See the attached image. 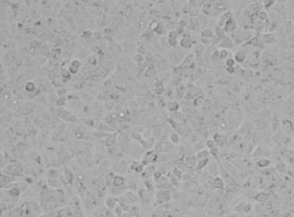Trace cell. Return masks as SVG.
I'll use <instances>...</instances> for the list:
<instances>
[{
  "instance_id": "cell-23",
  "label": "cell",
  "mask_w": 294,
  "mask_h": 217,
  "mask_svg": "<svg viewBox=\"0 0 294 217\" xmlns=\"http://www.w3.org/2000/svg\"><path fill=\"white\" fill-rule=\"evenodd\" d=\"M264 27H265V24H264L263 22H261L260 20L257 19V20H256V21L254 22L253 28H254L255 31H257V32H260V31H262V30L264 29Z\"/></svg>"
},
{
  "instance_id": "cell-33",
  "label": "cell",
  "mask_w": 294,
  "mask_h": 217,
  "mask_svg": "<svg viewBox=\"0 0 294 217\" xmlns=\"http://www.w3.org/2000/svg\"><path fill=\"white\" fill-rule=\"evenodd\" d=\"M275 3H276V1H274V0H266V1H263L262 4L265 8H270L271 6H275Z\"/></svg>"
},
{
  "instance_id": "cell-43",
  "label": "cell",
  "mask_w": 294,
  "mask_h": 217,
  "mask_svg": "<svg viewBox=\"0 0 294 217\" xmlns=\"http://www.w3.org/2000/svg\"><path fill=\"white\" fill-rule=\"evenodd\" d=\"M210 40H209V39H207V38L201 37V42L203 43V45H208L209 43H210Z\"/></svg>"
},
{
  "instance_id": "cell-10",
  "label": "cell",
  "mask_w": 294,
  "mask_h": 217,
  "mask_svg": "<svg viewBox=\"0 0 294 217\" xmlns=\"http://www.w3.org/2000/svg\"><path fill=\"white\" fill-rule=\"evenodd\" d=\"M224 186H225V182L220 177H216L212 180V187L215 189H222L224 188Z\"/></svg>"
},
{
  "instance_id": "cell-39",
  "label": "cell",
  "mask_w": 294,
  "mask_h": 217,
  "mask_svg": "<svg viewBox=\"0 0 294 217\" xmlns=\"http://www.w3.org/2000/svg\"><path fill=\"white\" fill-rule=\"evenodd\" d=\"M209 152H210V154H211V155H213V156H214V157H217V155H218V154H219V148H218L217 146H215V147L210 149Z\"/></svg>"
},
{
  "instance_id": "cell-8",
  "label": "cell",
  "mask_w": 294,
  "mask_h": 217,
  "mask_svg": "<svg viewBox=\"0 0 294 217\" xmlns=\"http://www.w3.org/2000/svg\"><path fill=\"white\" fill-rule=\"evenodd\" d=\"M80 67H81V61L78 60V59H74V60L71 61V63L69 65L68 70L72 75H75L79 71Z\"/></svg>"
},
{
  "instance_id": "cell-37",
  "label": "cell",
  "mask_w": 294,
  "mask_h": 217,
  "mask_svg": "<svg viewBox=\"0 0 294 217\" xmlns=\"http://www.w3.org/2000/svg\"><path fill=\"white\" fill-rule=\"evenodd\" d=\"M134 59H135V62H137V64H142L144 60V55L142 54H137V56L134 57Z\"/></svg>"
},
{
  "instance_id": "cell-21",
  "label": "cell",
  "mask_w": 294,
  "mask_h": 217,
  "mask_svg": "<svg viewBox=\"0 0 294 217\" xmlns=\"http://www.w3.org/2000/svg\"><path fill=\"white\" fill-rule=\"evenodd\" d=\"M255 199H256V201H257L258 203H265V202L267 200V196H266V194H265V193H264V192H260V193H258V194L256 195Z\"/></svg>"
},
{
  "instance_id": "cell-29",
  "label": "cell",
  "mask_w": 294,
  "mask_h": 217,
  "mask_svg": "<svg viewBox=\"0 0 294 217\" xmlns=\"http://www.w3.org/2000/svg\"><path fill=\"white\" fill-rule=\"evenodd\" d=\"M235 64H236V61L234 60L233 57H228L227 59H226V61H225V65H226V67H227V68L235 67Z\"/></svg>"
},
{
  "instance_id": "cell-7",
  "label": "cell",
  "mask_w": 294,
  "mask_h": 217,
  "mask_svg": "<svg viewBox=\"0 0 294 217\" xmlns=\"http://www.w3.org/2000/svg\"><path fill=\"white\" fill-rule=\"evenodd\" d=\"M179 45H180V47H182L184 49H190L194 45V40L190 37L185 36V37L181 38V40H179Z\"/></svg>"
},
{
  "instance_id": "cell-19",
  "label": "cell",
  "mask_w": 294,
  "mask_h": 217,
  "mask_svg": "<svg viewBox=\"0 0 294 217\" xmlns=\"http://www.w3.org/2000/svg\"><path fill=\"white\" fill-rule=\"evenodd\" d=\"M208 164H209V158L198 160L197 162H196V168H197V170H203V168H206Z\"/></svg>"
},
{
  "instance_id": "cell-18",
  "label": "cell",
  "mask_w": 294,
  "mask_h": 217,
  "mask_svg": "<svg viewBox=\"0 0 294 217\" xmlns=\"http://www.w3.org/2000/svg\"><path fill=\"white\" fill-rule=\"evenodd\" d=\"M270 160L267 158H260L257 161V165L259 168H266L270 165Z\"/></svg>"
},
{
  "instance_id": "cell-5",
  "label": "cell",
  "mask_w": 294,
  "mask_h": 217,
  "mask_svg": "<svg viewBox=\"0 0 294 217\" xmlns=\"http://www.w3.org/2000/svg\"><path fill=\"white\" fill-rule=\"evenodd\" d=\"M156 198H157V201L159 202L160 204H162V203L167 202L170 199V194L168 191L161 190V191H159L157 193Z\"/></svg>"
},
{
  "instance_id": "cell-30",
  "label": "cell",
  "mask_w": 294,
  "mask_h": 217,
  "mask_svg": "<svg viewBox=\"0 0 294 217\" xmlns=\"http://www.w3.org/2000/svg\"><path fill=\"white\" fill-rule=\"evenodd\" d=\"M135 173H138V174H142V173L144 171V165H143L141 162H139L137 167H135L134 170Z\"/></svg>"
},
{
  "instance_id": "cell-44",
  "label": "cell",
  "mask_w": 294,
  "mask_h": 217,
  "mask_svg": "<svg viewBox=\"0 0 294 217\" xmlns=\"http://www.w3.org/2000/svg\"><path fill=\"white\" fill-rule=\"evenodd\" d=\"M284 217H294V215H292V214H290V213H287Z\"/></svg>"
},
{
  "instance_id": "cell-40",
  "label": "cell",
  "mask_w": 294,
  "mask_h": 217,
  "mask_svg": "<svg viewBox=\"0 0 294 217\" xmlns=\"http://www.w3.org/2000/svg\"><path fill=\"white\" fill-rule=\"evenodd\" d=\"M9 194L12 197H17L20 195V190L18 188H12L9 190Z\"/></svg>"
},
{
  "instance_id": "cell-12",
  "label": "cell",
  "mask_w": 294,
  "mask_h": 217,
  "mask_svg": "<svg viewBox=\"0 0 294 217\" xmlns=\"http://www.w3.org/2000/svg\"><path fill=\"white\" fill-rule=\"evenodd\" d=\"M105 203H106V206L109 209H114L119 205L118 199L114 197H108Z\"/></svg>"
},
{
  "instance_id": "cell-34",
  "label": "cell",
  "mask_w": 294,
  "mask_h": 217,
  "mask_svg": "<svg viewBox=\"0 0 294 217\" xmlns=\"http://www.w3.org/2000/svg\"><path fill=\"white\" fill-rule=\"evenodd\" d=\"M71 75H72V74L69 72L68 69H63V70L61 71V76H62L63 78H65V79H70Z\"/></svg>"
},
{
  "instance_id": "cell-42",
  "label": "cell",
  "mask_w": 294,
  "mask_h": 217,
  "mask_svg": "<svg viewBox=\"0 0 294 217\" xmlns=\"http://www.w3.org/2000/svg\"><path fill=\"white\" fill-rule=\"evenodd\" d=\"M226 71H227L228 74L230 75H233L236 71V68L235 67H231V68H226Z\"/></svg>"
},
{
  "instance_id": "cell-9",
  "label": "cell",
  "mask_w": 294,
  "mask_h": 217,
  "mask_svg": "<svg viewBox=\"0 0 294 217\" xmlns=\"http://www.w3.org/2000/svg\"><path fill=\"white\" fill-rule=\"evenodd\" d=\"M231 39L233 40V41L235 43H243L244 41V32L240 31V30H237L236 32H234L232 33V37Z\"/></svg>"
},
{
  "instance_id": "cell-13",
  "label": "cell",
  "mask_w": 294,
  "mask_h": 217,
  "mask_svg": "<svg viewBox=\"0 0 294 217\" xmlns=\"http://www.w3.org/2000/svg\"><path fill=\"white\" fill-rule=\"evenodd\" d=\"M167 108L170 112H176L179 110V103L176 101H170L167 104Z\"/></svg>"
},
{
  "instance_id": "cell-35",
  "label": "cell",
  "mask_w": 294,
  "mask_h": 217,
  "mask_svg": "<svg viewBox=\"0 0 294 217\" xmlns=\"http://www.w3.org/2000/svg\"><path fill=\"white\" fill-rule=\"evenodd\" d=\"M252 211V205L251 203H246L245 206H244V213L247 214H249Z\"/></svg>"
},
{
  "instance_id": "cell-32",
  "label": "cell",
  "mask_w": 294,
  "mask_h": 217,
  "mask_svg": "<svg viewBox=\"0 0 294 217\" xmlns=\"http://www.w3.org/2000/svg\"><path fill=\"white\" fill-rule=\"evenodd\" d=\"M206 147L210 150V149L215 147V146H216V144H215V142H214V140H213V138H209V139L206 140Z\"/></svg>"
},
{
  "instance_id": "cell-25",
  "label": "cell",
  "mask_w": 294,
  "mask_h": 217,
  "mask_svg": "<svg viewBox=\"0 0 294 217\" xmlns=\"http://www.w3.org/2000/svg\"><path fill=\"white\" fill-rule=\"evenodd\" d=\"M24 89L28 93H32V92L35 91L36 86H35V84H34L33 82H27L26 84H25V86H24Z\"/></svg>"
},
{
  "instance_id": "cell-14",
  "label": "cell",
  "mask_w": 294,
  "mask_h": 217,
  "mask_svg": "<svg viewBox=\"0 0 294 217\" xmlns=\"http://www.w3.org/2000/svg\"><path fill=\"white\" fill-rule=\"evenodd\" d=\"M209 155H210V152L208 150H201V151H199L196 153V158L198 161V160H202V159L209 158Z\"/></svg>"
},
{
  "instance_id": "cell-3",
  "label": "cell",
  "mask_w": 294,
  "mask_h": 217,
  "mask_svg": "<svg viewBox=\"0 0 294 217\" xmlns=\"http://www.w3.org/2000/svg\"><path fill=\"white\" fill-rule=\"evenodd\" d=\"M219 46L221 47V49L224 50H231L234 47V41L230 36H225L222 40H220Z\"/></svg>"
},
{
  "instance_id": "cell-38",
  "label": "cell",
  "mask_w": 294,
  "mask_h": 217,
  "mask_svg": "<svg viewBox=\"0 0 294 217\" xmlns=\"http://www.w3.org/2000/svg\"><path fill=\"white\" fill-rule=\"evenodd\" d=\"M172 172H173V175L178 180V179H180V178H181V176H182V172H181V170H179L178 168H175L173 170H172Z\"/></svg>"
},
{
  "instance_id": "cell-11",
  "label": "cell",
  "mask_w": 294,
  "mask_h": 217,
  "mask_svg": "<svg viewBox=\"0 0 294 217\" xmlns=\"http://www.w3.org/2000/svg\"><path fill=\"white\" fill-rule=\"evenodd\" d=\"M234 60L236 61V63L241 64L246 60V53L243 50H238L234 53V57H233Z\"/></svg>"
},
{
  "instance_id": "cell-31",
  "label": "cell",
  "mask_w": 294,
  "mask_h": 217,
  "mask_svg": "<svg viewBox=\"0 0 294 217\" xmlns=\"http://www.w3.org/2000/svg\"><path fill=\"white\" fill-rule=\"evenodd\" d=\"M246 203L245 202H240L235 207H234V211L237 212V213H241L244 211V206H245Z\"/></svg>"
},
{
  "instance_id": "cell-26",
  "label": "cell",
  "mask_w": 294,
  "mask_h": 217,
  "mask_svg": "<svg viewBox=\"0 0 294 217\" xmlns=\"http://www.w3.org/2000/svg\"><path fill=\"white\" fill-rule=\"evenodd\" d=\"M179 37L178 33L176 32V30H173V31H170L168 33V39L167 40H178V38Z\"/></svg>"
},
{
  "instance_id": "cell-28",
  "label": "cell",
  "mask_w": 294,
  "mask_h": 217,
  "mask_svg": "<svg viewBox=\"0 0 294 217\" xmlns=\"http://www.w3.org/2000/svg\"><path fill=\"white\" fill-rule=\"evenodd\" d=\"M228 55H229V53H228V50H227L221 49V50H219V58H220L221 60H223V59H225V58H228Z\"/></svg>"
},
{
  "instance_id": "cell-41",
  "label": "cell",
  "mask_w": 294,
  "mask_h": 217,
  "mask_svg": "<svg viewBox=\"0 0 294 217\" xmlns=\"http://www.w3.org/2000/svg\"><path fill=\"white\" fill-rule=\"evenodd\" d=\"M65 102V99L64 97H59L57 100V105L58 106H63Z\"/></svg>"
},
{
  "instance_id": "cell-16",
  "label": "cell",
  "mask_w": 294,
  "mask_h": 217,
  "mask_svg": "<svg viewBox=\"0 0 294 217\" xmlns=\"http://www.w3.org/2000/svg\"><path fill=\"white\" fill-rule=\"evenodd\" d=\"M213 31H214V35H215V37H217L219 40H222V39L226 36V32H224V29L221 28V27H219L218 25L215 27V29H214Z\"/></svg>"
},
{
  "instance_id": "cell-1",
  "label": "cell",
  "mask_w": 294,
  "mask_h": 217,
  "mask_svg": "<svg viewBox=\"0 0 294 217\" xmlns=\"http://www.w3.org/2000/svg\"><path fill=\"white\" fill-rule=\"evenodd\" d=\"M158 157H159V154H158V153L155 150H149L144 155L141 163L144 166H148L152 163H154L155 162H157Z\"/></svg>"
},
{
  "instance_id": "cell-2",
  "label": "cell",
  "mask_w": 294,
  "mask_h": 217,
  "mask_svg": "<svg viewBox=\"0 0 294 217\" xmlns=\"http://www.w3.org/2000/svg\"><path fill=\"white\" fill-rule=\"evenodd\" d=\"M224 32L226 33H233L234 32H236L238 30V24H237V22L235 20V18L233 17V15L227 21L225 26L223 27Z\"/></svg>"
},
{
  "instance_id": "cell-15",
  "label": "cell",
  "mask_w": 294,
  "mask_h": 217,
  "mask_svg": "<svg viewBox=\"0 0 294 217\" xmlns=\"http://www.w3.org/2000/svg\"><path fill=\"white\" fill-rule=\"evenodd\" d=\"M214 31L208 28V29H206V30H203L202 32H201V37H203V38H207L209 40H212L213 37H214Z\"/></svg>"
},
{
  "instance_id": "cell-4",
  "label": "cell",
  "mask_w": 294,
  "mask_h": 217,
  "mask_svg": "<svg viewBox=\"0 0 294 217\" xmlns=\"http://www.w3.org/2000/svg\"><path fill=\"white\" fill-rule=\"evenodd\" d=\"M282 127L285 133L290 134V133L293 132V130H294V123L292 122L291 119L285 118L282 120Z\"/></svg>"
},
{
  "instance_id": "cell-27",
  "label": "cell",
  "mask_w": 294,
  "mask_h": 217,
  "mask_svg": "<svg viewBox=\"0 0 294 217\" xmlns=\"http://www.w3.org/2000/svg\"><path fill=\"white\" fill-rule=\"evenodd\" d=\"M257 18H258V20H260L261 22H263V23H264V22H265V21L268 20V14H267V13L265 11L262 10V11L258 12Z\"/></svg>"
},
{
  "instance_id": "cell-6",
  "label": "cell",
  "mask_w": 294,
  "mask_h": 217,
  "mask_svg": "<svg viewBox=\"0 0 294 217\" xmlns=\"http://www.w3.org/2000/svg\"><path fill=\"white\" fill-rule=\"evenodd\" d=\"M231 16H232V14H231V13L230 11H226V12L222 13V14H221V16L219 17L218 24H217V25H218L219 27L223 28V27L225 26L226 23H227V21H228Z\"/></svg>"
},
{
  "instance_id": "cell-22",
  "label": "cell",
  "mask_w": 294,
  "mask_h": 217,
  "mask_svg": "<svg viewBox=\"0 0 294 217\" xmlns=\"http://www.w3.org/2000/svg\"><path fill=\"white\" fill-rule=\"evenodd\" d=\"M164 91H165V88H164V85L162 84V83L159 82V83H155V92L157 94L162 95V94H163Z\"/></svg>"
},
{
  "instance_id": "cell-36",
  "label": "cell",
  "mask_w": 294,
  "mask_h": 217,
  "mask_svg": "<svg viewBox=\"0 0 294 217\" xmlns=\"http://www.w3.org/2000/svg\"><path fill=\"white\" fill-rule=\"evenodd\" d=\"M153 32L155 33H157V34H162V32H163V26H162V24H161L160 23H158V24H157L156 28L153 30Z\"/></svg>"
},
{
  "instance_id": "cell-17",
  "label": "cell",
  "mask_w": 294,
  "mask_h": 217,
  "mask_svg": "<svg viewBox=\"0 0 294 217\" xmlns=\"http://www.w3.org/2000/svg\"><path fill=\"white\" fill-rule=\"evenodd\" d=\"M112 182H113V185H114L115 187L119 188V187L123 186L125 184L126 180H125V179L122 176H115L114 178H113Z\"/></svg>"
},
{
  "instance_id": "cell-20",
  "label": "cell",
  "mask_w": 294,
  "mask_h": 217,
  "mask_svg": "<svg viewBox=\"0 0 294 217\" xmlns=\"http://www.w3.org/2000/svg\"><path fill=\"white\" fill-rule=\"evenodd\" d=\"M170 141L173 144H178L180 143V137L178 133L173 132L170 135Z\"/></svg>"
},
{
  "instance_id": "cell-24",
  "label": "cell",
  "mask_w": 294,
  "mask_h": 217,
  "mask_svg": "<svg viewBox=\"0 0 294 217\" xmlns=\"http://www.w3.org/2000/svg\"><path fill=\"white\" fill-rule=\"evenodd\" d=\"M213 139L214 140V142H215V144L217 145H221V144H224V137L222 135H221V134H218V133L215 134L213 136Z\"/></svg>"
}]
</instances>
